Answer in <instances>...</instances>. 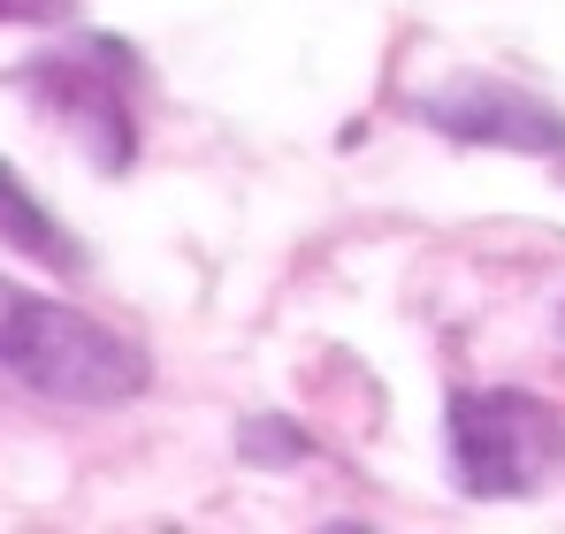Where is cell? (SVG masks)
<instances>
[{"label": "cell", "mask_w": 565, "mask_h": 534, "mask_svg": "<svg viewBox=\"0 0 565 534\" xmlns=\"http://www.w3.org/2000/svg\"><path fill=\"white\" fill-rule=\"evenodd\" d=\"M0 374L54 405H130L153 382L146 344L107 329L62 298H31L0 282Z\"/></svg>", "instance_id": "obj_1"}, {"label": "cell", "mask_w": 565, "mask_h": 534, "mask_svg": "<svg viewBox=\"0 0 565 534\" xmlns=\"http://www.w3.org/2000/svg\"><path fill=\"white\" fill-rule=\"evenodd\" d=\"M444 450L459 496H535L565 473V420L535 389H459L444 413Z\"/></svg>", "instance_id": "obj_2"}, {"label": "cell", "mask_w": 565, "mask_h": 534, "mask_svg": "<svg viewBox=\"0 0 565 534\" xmlns=\"http://www.w3.org/2000/svg\"><path fill=\"white\" fill-rule=\"evenodd\" d=\"M23 85L39 92V107H46L54 122L77 130V146L93 153L107 177L130 169V153H138V107H130L138 62H130L122 39H99V31L93 39H70L62 54H39V62L23 70Z\"/></svg>", "instance_id": "obj_3"}, {"label": "cell", "mask_w": 565, "mask_h": 534, "mask_svg": "<svg viewBox=\"0 0 565 534\" xmlns=\"http://www.w3.org/2000/svg\"><path fill=\"white\" fill-rule=\"evenodd\" d=\"M413 115H420L428 130H444L451 146L520 153V161L565 169V107L543 99V92H527V85H504V77H451V85L420 92Z\"/></svg>", "instance_id": "obj_4"}, {"label": "cell", "mask_w": 565, "mask_h": 534, "mask_svg": "<svg viewBox=\"0 0 565 534\" xmlns=\"http://www.w3.org/2000/svg\"><path fill=\"white\" fill-rule=\"evenodd\" d=\"M0 245L8 253H23V260H39V267H62V275H77L85 267V245L23 191V177L0 161Z\"/></svg>", "instance_id": "obj_5"}, {"label": "cell", "mask_w": 565, "mask_h": 534, "mask_svg": "<svg viewBox=\"0 0 565 534\" xmlns=\"http://www.w3.org/2000/svg\"><path fill=\"white\" fill-rule=\"evenodd\" d=\"M237 450H245L253 466H290V458H306V436L282 428V420H245V428H237Z\"/></svg>", "instance_id": "obj_6"}, {"label": "cell", "mask_w": 565, "mask_h": 534, "mask_svg": "<svg viewBox=\"0 0 565 534\" xmlns=\"http://www.w3.org/2000/svg\"><path fill=\"white\" fill-rule=\"evenodd\" d=\"M70 15V0H0V23H54Z\"/></svg>", "instance_id": "obj_7"}]
</instances>
